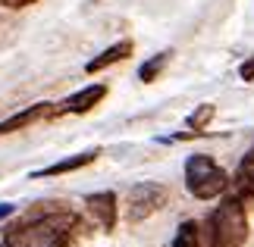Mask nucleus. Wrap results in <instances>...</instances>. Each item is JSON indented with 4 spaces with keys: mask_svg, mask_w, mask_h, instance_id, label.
<instances>
[{
    "mask_svg": "<svg viewBox=\"0 0 254 247\" xmlns=\"http://www.w3.org/2000/svg\"><path fill=\"white\" fill-rule=\"evenodd\" d=\"M79 219L69 210H38L3 229L6 247H69Z\"/></svg>",
    "mask_w": 254,
    "mask_h": 247,
    "instance_id": "obj_1",
    "label": "nucleus"
},
{
    "mask_svg": "<svg viewBox=\"0 0 254 247\" xmlns=\"http://www.w3.org/2000/svg\"><path fill=\"white\" fill-rule=\"evenodd\" d=\"M248 238V216L239 194L223 197L220 206L207 219V247H245Z\"/></svg>",
    "mask_w": 254,
    "mask_h": 247,
    "instance_id": "obj_2",
    "label": "nucleus"
},
{
    "mask_svg": "<svg viewBox=\"0 0 254 247\" xmlns=\"http://www.w3.org/2000/svg\"><path fill=\"white\" fill-rule=\"evenodd\" d=\"M185 185L198 200H213L229 188V175L207 153H191L185 160Z\"/></svg>",
    "mask_w": 254,
    "mask_h": 247,
    "instance_id": "obj_3",
    "label": "nucleus"
},
{
    "mask_svg": "<svg viewBox=\"0 0 254 247\" xmlns=\"http://www.w3.org/2000/svg\"><path fill=\"white\" fill-rule=\"evenodd\" d=\"M170 200V188L160 182H138L129 188L126 194V222L138 225L144 219H151L154 213H160Z\"/></svg>",
    "mask_w": 254,
    "mask_h": 247,
    "instance_id": "obj_4",
    "label": "nucleus"
},
{
    "mask_svg": "<svg viewBox=\"0 0 254 247\" xmlns=\"http://www.w3.org/2000/svg\"><path fill=\"white\" fill-rule=\"evenodd\" d=\"M104 97H107V85H88V88H82V91H75V94L66 97V100L57 103L54 119H57V116H82L88 110H94Z\"/></svg>",
    "mask_w": 254,
    "mask_h": 247,
    "instance_id": "obj_5",
    "label": "nucleus"
},
{
    "mask_svg": "<svg viewBox=\"0 0 254 247\" xmlns=\"http://www.w3.org/2000/svg\"><path fill=\"white\" fill-rule=\"evenodd\" d=\"M54 110H57V103H47V100L32 103L28 110H22V113H16V116H9V119L0 122V138H3V135H13V132H19V128H28V125H35V122L54 119Z\"/></svg>",
    "mask_w": 254,
    "mask_h": 247,
    "instance_id": "obj_6",
    "label": "nucleus"
},
{
    "mask_svg": "<svg viewBox=\"0 0 254 247\" xmlns=\"http://www.w3.org/2000/svg\"><path fill=\"white\" fill-rule=\"evenodd\" d=\"M88 210H91L94 222L101 225L104 232H113L116 229V213H120V200H116L113 191H97L88 197Z\"/></svg>",
    "mask_w": 254,
    "mask_h": 247,
    "instance_id": "obj_7",
    "label": "nucleus"
},
{
    "mask_svg": "<svg viewBox=\"0 0 254 247\" xmlns=\"http://www.w3.org/2000/svg\"><path fill=\"white\" fill-rule=\"evenodd\" d=\"M97 147L94 150H82V153H72V156H66V160H57L54 166H44V169H38L32 172V179H54V175H66V172H75V169H85V166H91L97 160Z\"/></svg>",
    "mask_w": 254,
    "mask_h": 247,
    "instance_id": "obj_8",
    "label": "nucleus"
},
{
    "mask_svg": "<svg viewBox=\"0 0 254 247\" xmlns=\"http://www.w3.org/2000/svg\"><path fill=\"white\" fill-rule=\"evenodd\" d=\"M132 50H135V44L129 41V38H123V41L110 44L104 53H97L94 60H88V63H85V72H88V75H94V72H104L107 66L120 63V60H129V56H132Z\"/></svg>",
    "mask_w": 254,
    "mask_h": 247,
    "instance_id": "obj_9",
    "label": "nucleus"
},
{
    "mask_svg": "<svg viewBox=\"0 0 254 247\" xmlns=\"http://www.w3.org/2000/svg\"><path fill=\"white\" fill-rule=\"evenodd\" d=\"M232 185H236V194L242 197V200L254 197V144H251V150L245 153V160L239 163V169H236V179H232Z\"/></svg>",
    "mask_w": 254,
    "mask_h": 247,
    "instance_id": "obj_10",
    "label": "nucleus"
},
{
    "mask_svg": "<svg viewBox=\"0 0 254 247\" xmlns=\"http://www.w3.org/2000/svg\"><path fill=\"white\" fill-rule=\"evenodd\" d=\"M170 63V50H160V53H154L151 60H144L141 66H138V78L141 82H157L160 78V72H163V66Z\"/></svg>",
    "mask_w": 254,
    "mask_h": 247,
    "instance_id": "obj_11",
    "label": "nucleus"
},
{
    "mask_svg": "<svg viewBox=\"0 0 254 247\" xmlns=\"http://www.w3.org/2000/svg\"><path fill=\"white\" fill-rule=\"evenodd\" d=\"M213 116H217V106H213V103H198L194 113L189 116V128H191V132H204V128L210 125Z\"/></svg>",
    "mask_w": 254,
    "mask_h": 247,
    "instance_id": "obj_12",
    "label": "nucleus"
},
{
    "mask_svg": "<svg viewBox=\"0 0 254 247\" xmlns=\"http://www.w3.org/2000/svg\"><path fill=\"white\" fill-rule=\"evenodd\" d=\"M173 247H201L198 225H194L191 219H185V222L179 225V232H176V238H173Z\"/></svg>",
    "mask_w": 254,
    "mask_h": 247,
    "instance_id": "obj_13",
    "label": "nucleus"
},
{
    "mask_svg": "<svg viewBox=\"0 0 254 247\" xmlns=\"http://www.w3.org/2000/svg\"><path fill=\"white\" fill-rule=\"evenodd\" d=\"M6 9H25V6H32V3H38V0H0Z\"/></svg>",
    "mask_w": 254,
    "mask_h": 247,
    "instance_id": "obj_14",
    "label": "nucleus"
},
{
    "mask_svg": "<svg viewBox=\"0 0 254 247\" xmlns=\"http://www.w3.org/2000/svg\"><path fill=\"white\" fill-rule=\"evenodd\" d=\"M239 72H242V78H245V82H254V56H251L248 63H242Z\"/></svg>",
    "mask_w": 254,
    "mask_h": 247,
    "instance_id": "obj_15",
    "label": "nucleus"
},
{
    "mask_svg": "<svg viewBox=\"0 0 254 247\" xmlns=\"http://www.w3.org/2000/svg\"><path fill=\"white\" fill-rule=\"evenodd\" d=\"M9 213H13V203H3V206H0V219H6Z\"/></svg>",
    "mask_w": 254,
    "mask_h": 247,
    "instance_id": "obj_16",
    "label": "nucleus"
},
{
    "mask_svg": "<svg viewBox=\"0 0 254 247\" xmlns=\"http://www.w3.org/2000/svg\"><path fill=\"white\" fill-rule=\"evenodd\" d=\"M0 247H6V244H0Z\"/></svg>",
    "mask_w": 254,
    "mask_h": 247,
    "instance_id": "obj_17",
    "label": "nucleus"
}]
</instances>
